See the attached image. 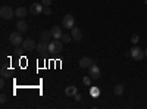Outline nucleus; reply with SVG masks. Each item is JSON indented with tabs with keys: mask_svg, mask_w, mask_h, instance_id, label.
<instances>
[{
	"mask_svg": "<svg viewBox=\"0 0 147 109\" xmlns=\"http://www.w3.org/2000/svg\"><path fill=\"white\" fill-rule=\"evenodd\" d=\"M0 16H2L3 19L9 21L15 16V10L12 9L10 6H2V9H0Z\"/></svg>",
	"mask_w": 147,
	"mask_h": 109,
	"instance_id": "f257e3e1",
	"label": "nucleus"
},
{
	"mask_svg": "<svg viewBox=\"0 0 147 109\" xmlns=\"http://www.w3.org/2000/svg\"><path fill=\"white\" fill-rule=\"evenodd\" d=\"M62 27L66 28V30H72L74 27H75V18H74L71 14L65 15L63 19H62Z\"/></svg>",
	"mask_w": 147,
	"mask_h": 109,
	"instance_id": "f03ea898",
	"label": "nucleus"
},
{
	"mask_svg": "<svg viewBox=\"0 0 147 109\" xmlns=\"http://www.w3.org/2000/svg\"><path fill=\"white\" fill-rule=\"evenodd\" d=\"M132 59H136V60H141L146 55H144V50H141L140 47H137V46H134L132 49L129 50V53H128Z\"/></svg>",
	"mask_w": 147,
	"mask_h": 109,
	"instance_id": "7ed1b4c3",
	"label": "nucleus"
},
{
	"mask_svg": "<svg viewBox=\"0 0 147 109\" xmlns=\"http://www.w3.org/2000/svg\"><path fill=\"white\" fill-rule=\"evenodd\" d=\"M9 41H10V44H13V46H21L24 43V39L21 37V32L16 31V32H12L9 35Z\"/></svg>",
	"mask_w": 147,
	"mask_h": 109,
	"instance_id": "20e7f679",
	"label": "nucleus"
},
{
	"mask_svg": "<svg viewBox=\"0 0 147 109\" xmlns=\"http://www.w3.org/2000/svg\"><path fill=\"white\" fill-rule=\"evenodd\" d=\"M88 69H90V77H91L93 80H97V78H100V75H102V71H100L99 65H96V64H91V66H90Z\"/></svg>",
	"mask_w": 147,
	"mask_h": 109,
	"instance_id": "39448f33",
	"label": "nucleus"
},
{
	"mask_svg": "<svg viewBox=\"0 0 147 109\" xmlns=\"http://www.w3.org/2000/svg\"><path fill=\"white\" fill-rule=\"evenodd\" d=\"M43 10H44L43 3H32L30 6V12L32 15H40V14H43Z\"/></svg>",
	"mask_w": 147,
	"mask_h": 109,
	"instance_id": "423d86ee",
	"label": "nucleus"
},
{
	"mask_svg": "<svg viewBox=\"0 0 147 109\" xmlns=\"http://www.w3.org/2000/svg\"><path fill=\"white\" fill-rule=\"evenodd\" d=\"M22 47H24V49H25L27 52H31V50L37 49V44H35V41H34L32 39H27V40H24Z\"/></svg>",
	"mask_w": 147,
	"mask_h": 109,
	"instance_id": "0eeeda50",
	"label": "nucleus"
},
{
	"mask_svg": "<svg viewBox=\"0 0 147 109\" xmlns=\"http://www.w3.org/2000/svg\"><path fill=\"white\" fill-rule=\"evenodd\" d=\"M71 35H72V40L74 41H81L82 40V32H81V30L78 27H74L71 30Z\"/></svg>",
	"mask_w": 147,
	"mask_h": 109,
	"instance_id": "6e6552de",
	"label": "nucleus"
},
{
	"mask_svg": "<svg viewBox=\"0 0 147 109\" xmlns=\"http://www.w3.org/2000/svg\"><path fill=\"white\" fill-rule=\"evenodd\" d=\"M35 50L38 52L40 55L46 53V52L49 50V43L44 41V40H40V43H37V49H35Z\"/></svg>",
	"mask_w": 147,
	"mask_h": 109,
	"instance_id": "1a4fd4ad",
	"label": "nucleus"
},
{
	"mask_svg": "<svg viewBox=\"0 0 147 109\" xmlns=\"http://www.w3.org/2000/svg\"><path fill=\"white\" fill-rule=\"evenodd\" d=\"M50 32H52V35H53V40H60V37H62V34H63V32H62V28L57 27V25L52 27Z\"/></svg>",
	"mask_w": 147,
	"mask_h": 109,
	"instance_id": "9d476101",
	"label": "nucleus"
},
{
	"mask_svg": "<svg viewBox=\"0 0 147 109\" xmlns=\"http://www.w3.org/2000/svg\"><path fill=\"white\" fill-rule=\"evenodd\" d=\"M16 31H19L21 34L27 32V31H28V24L24 21V19H19L18 24H16Z\"/></svg>",
	"mask_w": 147,
	"mask_h": 109,
	"instance_id": "9b49d317",
	"label": "nucleus"
},
{
	"mask_svg": "<svg viewBox=\"0 0 147 109\" xmlns=\"http://www.w3.org/2000/svg\"><path fill=\"white\" fill-rule=\"evenodd\" d=\"M91 64H93V60L88 56H84V58L80 59V68H90Z\"/></svg>",
	"mask_w": 147,
	"mask_h": 109,
	"instance_id": "f8f14e48",
	"label": "nucleus"
},
{
	"mask_svg": "<svg viewBox=\"0 0 147 109\" xmlns=\"http://www.w3.org/2000/svg\"><path fill=\"white\" fill-rule=\"evenodd\" d=\"M27 14H28V10L25 7H22V6H19V7L15 9V16H18L19 19H24V18L27 16Z\"/></svg>",
	"mask_w": 147,
	"mask_h": 109,
	"instance_id": "ddd939ff",
	"label": "nucleus"
},
{
	"mask_svg": "<svg viewBox=\"0 0 147 109\" xmlns=\"http://www.w3.org/2000/svg\"><path fill=\"white\" fill-rule=\"evenodd\" d=\"M78 93V89L75 87V86H68L66 89H65V94L66 96H75Z\"/></svg>",
	"mask_w": 147,
	"mask_h": 109,
	"instance_id": "4468645a",
	"label": "nucleus"
},
{
	"mask_svg": "<svg viewBox=\"0 0 147 109\" xmlns=\"http://www.w3.org/2000/svg\"><path fill=\"white\" fill-rule=\"evenodd\" d=\"M60 40L63 41V44H69L71 41H74V40H72V35L68 34V32H63V34H62V37H60Z\"/></svg>",
	"mask_w": 147,
	"mask_h": 109,
	"instance_id": "2eb2a0df",
	"label": "nucleus"
},
{
	"mask_svg": "<svg viewBox=\"0 0 147 109\" xmlns=\"http://www.w3.org/2000/svg\"><path fill=\"white\" fill-rule=\"evenodd\" d=\"M113 93L116 96H121L122 93H124V84H116V86L113 87Z\"/></svg>",
	"mask_w": 147,
	"mask_h": 109,
	"instance_id": "dca6fc26",
	"label": "nucleus"
},
{
	"mask_svg": "<svg viewBox=\"0 0 147 109\" xmlns=\"http://www.w3.org/2000/svg\"><path fill=\"white\" fill-rule=\"evenodd\" d=\"M50 39H53V35H52V32H50V31H43V32H41V40L49 41Z\"/></svg>",
	"mask_w": 147,
	"mask_h": 109,
	"instance_id": "f3484780",
	"label": "nucleus"
},
{
	"mask_svg": "<svg viewBox=\"0 0 147 109\" xmlns=\"http://www.w3.org/2000/svg\"><path fill=\"white\" fill-rule=\"evenodd\" d=\"M55 46H56V53L62 52V47H63V41H60V40H55Z\"/></svg>",
	"mask_w": 147,
	"mask_h": 109,
	"instance_id": "a211bd4d",
	"label": "nucleus"
},
{
	"mask_svg": "<svg viewBox=\"0 0 147 109\" xmlns=\"http://www.w3.org/2000/svg\"><path fill=\"white\" fill-rule=\"evenodd\" d=\"M49 53H56V46H55V40L49 43Z\"/></svg>",
	"mask_w": 147,
	"mask_h": 109,
	"instance_id": "6ab92c4d",
	"label": "nucleus"
},
{
	"mask_svg": "<svg viewBox=\"0 0 147 109\" xmlns=\"http://www.w3.org/2000/svg\"><path fill=\"white\" fill-rule=\"evenodd\" d=\"M9 75H10V71H9L6 66H2V77L6 78V77H9Z\"/></svg>",
	"mask_w": 147,
	"mask_h": 109,
	"instance_id": "aec40b11",
	"label": "nucleus"
},
{
	"mask_svg": "<svg viewBox=\"0 0 147 109\" xmlns=\"http://www.w3.org/2000/svg\"><path fill=\"white\" fill-rule=\"evenodd\" d=\"M138 40H140V35H138V34H132V35H131V41H132L134 44H137Z\"/></svg>",
	"mask_w": 147,
	"mask_h": 109,
	"instance_id": "412c9836",
	"label": "nucleus"
},
{
	"mask_svg": "<svg viewBox=\"0 0 147 109\" xmlns=\"http://www.w3.org/2000/svg\"><path fill=\"white\" fill-rule=\"evenodd\" d=\"M90 94H91V96H99V94H100V90L97 89V87H93V89L90 90Z\"/></svg>",
	"mask_w": 147,
	"mask_h": 109,
	"instance_id": "4be33fe9",
	"label": "nucleus"
},
{
	"mask_svg": "<svg viewBox=\"0 0 147 109\" xmlns=\"http://www.w3.org/2000/svg\"><path fill=\"white\" fill-rule=\"evenodd\" d=\"M82 83L85 84V86H90V84H91V77L88 75V77H84L82 78Z\"/></svg>",
	"mask_w": 147,
	"mask_h": 109,
	"instance_id": "5701e85b",
	"label": "nucleus"
},
{
	"mask_svg": "<svg viewBox=\"0 0 147 109\" xmlns=\"http://www.w3.org/2000/svg\"><path fill=\"white\" fill-rule=\"evenodd\" d=\"M43 14L44 15H52V9H50V6H44V10H43Z\"/></svg>",
	"mask_w": 147,
	"mask_h": 109,
	"instance_id": "b1692460",
	"label": "nucleus"
},
{
	"mask_svg": "<svg viewBox=\"0 0 147 109\" xmlns=\"http://www.w3.org/2000/svg\"><path fill=\"white\" fill-rule=\"evenodd\" d=\"M5 87H6V83H5V77H2V80H0V89H2V90H5Z\"/></svg>",
	"mask_w": 147,
	"mask_h": 109,
	"instance_id": "393cba45",
	"label": "nucleus"
},
{
	"mask_svg": "<svg viewBox=\"0 0 147 109\" xmlns=\"http://www.w3.org/2000/svg\"><path fill=\"white\" fill-rule=\"evenodd\" d=\"M6 100H7V96H6L5 93H2V96H0V102H2V103H6Z\"/></svg>",
	"mask_w": 147,
	"mask_h": 109,
	"instance_id": "a878e982",
	"label": "nucleus"
},
{
	"mask_svg": "<svg viewBox=\"0 0 147 109\" xmlns=\"http://www.w3.org/2000/svg\"><path fill=\"white\" fill-rule=\"evenodd\" d=\"M41 3H43V6H50L52 0H41Z\"/></svg>",
	"mask_w": 147,
	"mask_h": 109,
	"instance_id": "bb28decb",
	"label": "nucleus"
},
{
	"mask_svg": "<svg viewBox=\"0 0 147 109\" xmlns=\"http://www.w3.org/2000/svg\"><path fill=\"white\" fill-rule=\"evenodd\" d=\"M74 99H75V100H77V102H80V100H81V99H82V97H81V94H78V93H77V94H75V96H74Z\"/></svg>",
	"mask_w": 147,
	"mask_h": 109,
	"instance_id": "cd10ccee",
	"label": "nucleus"
},
{
	"mask_svg": "<svg viewBox=\"0 0 147 109\" xmlns=\"http://www.w3.org/2000/svg\"><path fill=\"white\" fill-rule=\"evenodd\" d=\"M144 55H146V56H147V49H146V50H144Z\"/></svg>",
	"mask_w": 147,
	"mask_h": 109,
	"instance_id": "c85d7f7f",
	"label": "nucleus"
},
{
	"mask_svg": "<svg viewBox=\"0 0 147 109\" xmlns=\"http://www.w3.org/2000/svg\"><path fill=\"white\" fill-rule=\"evenodd\" d=\"M144 5H146V6H147V0H144Z\"/></svg>",
	"mask_w": 147,
	"mask_h": 109,
	"instance_id": "c756f323",
	"label": "nucleus"
}]
</instances>
